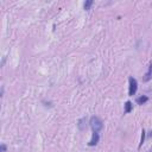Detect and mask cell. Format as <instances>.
<instances>
[{"label":"cell","mask_w":152,"mask_h":152,"mask_svg":"<svg viewBox=\"0 0 152 152\" xmlns=\"http://www.w3.org/2000/svg\"><path fill=\"white\" fill-rule=\"evenodd\" d=\"M89 124H90V127H91L93 132H96V133H99V132L102 129V127H103L102 121H101L97 116H91Z\"/></svg>","instance_id":"obj_1"},{"label":"cell","mask_w":152,"mask_h":152,"mask_svg":"<svg viewBox=\"0 0 152 152\" xmlns=\"http://www.w3.org/2000/svg\"><path fill=\"white\" fill-rule=\"evenodd\" d=\"M128 82H129L128 94H129V96H133V95L137 93V89H138V82H137V80L133 78V77H129V78H128Z\"/></svg>","instance_id":"obj_2"},{"label":"cell","mask_w":152,"mask_h":152,"mask_svg":"<svg viewBox=\"0 0 152 152\" xmlns=\"http://www.w3.org/2000/svg\"><path fill=\"white\" fill-rule=\"evenodd\" d=\"M97 141H99V133L93 132V137H91V139H90V141H89V146H94V145H96Z\"/></svg>","instance_id":"obj_3"},{"label":"cell","mask_w":152,"mask_h":152,"mask_svg":"<svg viewBox=\"0 0 152 152\" xmlns=\"http://www.w3.org/2000/svg\"><path fill=\"white\" fill-rule=\"evenodd\" d=\"M147 100H148V99H147V96H140V97H138V99H137V103L142 104V103H145Z\"/></svg>","instance_id":"obj_4"},{"label":"cell","mask_w":152,"mask_h":152,"mask_svg":"<svg viewBox=\"0 0 152 152\" xmlns=\"http://www.w3.org/2000/svg\"><path fill=\"white\" fill-rule=\"evenodd\" d=\"M131 110H132V103H131V101H127L125 103V112L126 113H129Z\"/></svg>","instance_id":"obj_5"},{"label":"cell","mask_w":152,"mask_h":152,"mask_svg":"<svg viewBox=\"0 0 152 152\" xmlns=\"http://www.w3.org/2000/svg\"><path fill=\"white\" fill-rule=\"evenodd\" d=\"M91 4H93V1H91V0H89V1H87V2H84V10H89V7L91 6Z\"/></svg>","instance_id":"obj_6"},{"label":"cell","mask_w":152,"mask_h":152,"mask_svg":"<svg viewBox=\"0 0 152 152\" xmlns=\"http://www.w3.org/2000/svg\"><path fill=\"white\" fill-rule=\"evenodd\" d=\"M151 72H152V64L150 65V69H148V72L146 74V77H145V80H148V78H150V75H151Z\"/></svg>","instance_id":"obj_7"},{"label":"cell","mask_w":152,"mask_h":152,"mask_svg":"<svg viewBox=\"0 0 152 152\" xmlns=\"http://www.w3.org/2000/svg\"><path fill=\"white\" fill-rule=\"evenodd\" d=\"M141 133H142V134H141V140H140V145H141V144H142V142H144V138H145V132H144V131H142V132H141Z\"/></svg>","instance_id":"obj_8"},{"label":"cell","mask_w":152,"mask_h":152,"mask_svg":"<svg viewBox=\"0 0 152 152\" xmlns=\"http://www.w3.org/2000/svg\"><path fill=\"white\" fill-rule=\"evenodd\" d=\"M1 151H2V152L6 151V146H5V145H1Z\"/></svg>","instance_id":"obj_9"},{"label":"cell","mask_w":152,"mask_h":152,"mask_svg":"<svg viewBox=\"0 0 152 152\" xmlns=\"http://www.w3.org/2000/svg\"><path fill=\"white\" fill-rule=\"evenodd\" d=\"M150 152H152V151H150Z\"/></svg>","instance_id":"obj_10"}]
</instances>
